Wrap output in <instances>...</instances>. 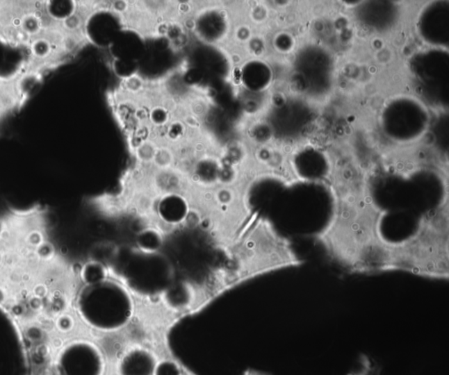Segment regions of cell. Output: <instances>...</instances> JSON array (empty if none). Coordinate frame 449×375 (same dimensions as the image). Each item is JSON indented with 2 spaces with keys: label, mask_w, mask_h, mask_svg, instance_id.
I'll return each instance as SVG.
<instances>
[{
  "label": "cell",
  "mask_w": 449,
  "mask_h": 375,
  "mask_svg": "<svg viewBox=\"0 0 449 375\" xmlns=\"http://www.w3.org/2000/svg\"><path fill=\"white\" fill-rule=\"evenodd\" d=\"M154 375H181V370L179 365L173 361H162L156 364Z\"/></svg>",
  "instance_id": "obj_7"
},
{
  "label": "cell",
  "mask_w": 449,
  "mask_h": 375,
  "mask_svg": "<svg viewBox=\"0 0 449 375\" xmlns=\"http://www.w3.org/2000/svg\"><path fill=\"white\" fill-rule=\"evenodd\" d=\"M391 272L427 279H449V206L448 196L423 214L414 232L395 240Z\"/></svg>",
  "instance_id": "obj_1"
},
{
  "label": "cell",
  "mask_w": 449,
  "mask_h": 375,
  "mask_svg": "<svg viewBox=\"0 0 449 375\" xmlns=\"http://www.w3.org/2000/svg\"><path fill=\"white\" fill-rule=\"evenodd\" d=\"M56 367L58 375H102L103 358L92 344L79 341L62 351Z\"/></svg>",
  "instance_id": "obj_3"
},
{
  "label": "cell",
  "mask_w": 449,
  "mask_h": 375,
  "mask_svg": "<svg viewBox=\"0 0 449 375\" xmlns=\"http://www.w3.org/2000/svg\"><path fill=\"white\" fill-rule=\"evenodd\" d=\"M58 326L60 330L63 331H70L73 326L72 319L69 317H63L60 318Z\"/></svg>",
  "instance_id": "obj_8"
},
{
  "label": "cell",
  "mask_w": 449,
  "mask_h": 375,
  "mask_svg": "<svg viewBox=\"0 0 449 375\" xmlns=\"http://www.w3.org/2000/svg\"><path fill=\"white\" fill-rule=\"evenodd\" d=\"M102 270L95 264H87L83 270V278L87 284L99 283L102 279Z\"/></svg>",
  "instance_id": "obj_6"
},
{
  "label": "cell",
  "mask_w": 449,
  "mask_h": 375,
  "mask_svg": "<svg viewBox=\"0 0 449 375\" xmlns=\"http://www.w3.org/2000/svg\"><path fill=\"white\" fill-rule=\"evenodd\" d=\"M19 61V53L0 36V76L10 75L15 72Z\"/></svg>",
  "instance_id": "obj_5"
},
{
  "label": "cell",
  "mask_w": 449,
  "mask_h": 375,
  "mask_svg": "<svg viewBox=\"0 0 449 375\" xmlns=\"http://www.w3.org/2000/svg\"><path fill=\"white\" fill-rule=\"evenodd\" d=\"M156 364L152 353L136 348L120 360L119 373L120 375H154Z\"/></svg>",
  "instance_id": "obj_4"
},
{
  "label": "cell",
  "mask_w": 449,
  "mask_h": 375,
  "mask_svg": "<svg viewBox=\"0 0 449 375\" xmlns=\"http://www.w3.org/2000/svg\"><path fill=\"white\" fill-rule=\"evenodd\" d=\"M24 340L13 318L0 306V375H28Z\"/></svg>",
  "instance_id": "obj_2"
}]
</instances>
